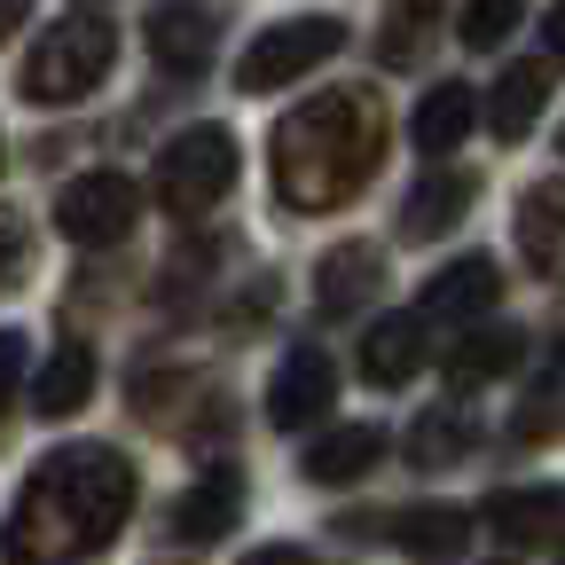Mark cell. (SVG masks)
Returning <instances> with one entry per match:
<instances>
[{
    "mask_svg": "<svg viewBox=\"0 0 565 565\" xmlns=\"http://www.w3.org/2000/svg\"><path fill=\"white\" fill-rule=\"evenodd\" d=\"M244 565H315V557H307L299 542H267V550H252Z\"/></svg>",
    "mask_w": 565,
    "mask_h": 565,
    "instance_id": "cell-27",
    "label": "cell"
},
{
    "mask_svg": "<svg viewBox=\"0 0 565 565\" xmlns=\"http://www.w3.org/2000/svg\"><path fill=\"white\" fill-rule=\"evenodd\" d=\"M24 393V330H0V416Z\"/></svg>",
    "mask_w": 565,
    "mask_h": 565,
    "instance_id": "cell-26",
    "label": "cell"
},
{
    "mask_svg": "<svg viewBox=\"0 0 565 565\" xmlns=\"http://www.w3.org/2000/svg\"><path fill=\"white\" fill-rule=\"evenodd\" d=\"M471 440H479V433H471V416H463V408H433V416H416V424H408V463H416V471L463 463Z\"/></svg>",
    "mask_w": 565,
    "mask_h": 565,
    "instance_id": "cell-22",
    "label": "cell"
},
{
    "mask_svg": "<svg viewBox=\"0 0 565 565\" xmlns=\"http://www.w3.org/2000/svg\"><path fill=\"white\" fill-rule=\"evenodd\" d=\"M424 17H440L433 0H401L393 24H385V40H377V55H385V63H416V24H424Z\"/></svg>",
    "mask_w": 565,
    "mask_h": 565,
    "instance_id": "cell-25",
    "label": "cell"
},
{
    "mask_svg": "<svg viewBox=\"0 0 565 565\" xmlns=\"http://www.w3.org/2000/svg\"><path fill=\"white\" fill-rule=\"evenodd\" d=\"M338 47H345V24H338V17H291V24H275V32H259V40L244 47L236 87H244V95H275V87L307 79L315 63H330Z\"/></svg>",
    "mask_w": 565,
    "mask_h": 565,
    "instance_id": "cell-5",
    "label": "cell"
},
{
    "mask_svg": "<svg viewBox=\"0 0 565 565\" xmlns=\"http://www.w3.org/2000/svg\"><path fill=\"white\" fill-rule=\"evenodd\" d=\"M377 282H385L377 244H330L322 267H315V307L322 315H362L377 299Z\"/></svg>",
    "mask_w": 565,
    "mask_h": 565,
    "instance_id": "cell-11",
    "label": "cell"
},
{
    "mask_svg": "<svg viewBox=\"0 0 565 565\" xmlns=\"http://www.w3.org/2000/svg\"><path fill=\"white\" fill-rule=\"evenodd\" d=\"M338 401V370H330V353L322 345H291L275 362L267 377V424L275 433H307V424H322Z\"/></svg>",
    "mask_w": 565,
    "mask_h": 565,
    "instance_id": "cell-7",
    "label": "cell"
},
{
    "mask_svg": "<svg viewBox=\"0 0 565 565\" xmlns=\"http://www.w3.org/2000/svg\"><path fill=\"white\" fill-rule=\"evenodd\" d=\"M212 47H221V0H166L150 17V55L181 79L212 63Z\"/></svg>",
    "mask_w": 565,
    "mask_h": 565,
    "instance_id": "cell-9",
    "label": "cell"
},
{
    "mask_svg": "<svg viewBox=\"0 0 565 565\" xmlns=\"http://www.w3.org/2000/svg\"><path fill=\"white\" fill-rule=\"evenodd\" d=\"M424 353H433V338H424V315H377L362 330V377L370 385H408L424 370Z\"/></svg>",
    "mask_w": 565,
    "mask_h": 565,
    "instance_id": "cell-13",
    "label": "cell"
},
{
    "mask_svg": "<svg viewBox=\"0 0 565 565\" xmlns=\"http://www.w3.org/2000/svg\"><path fill=\"white\" fill-rule=\"evenodd\" d=\"M32 282V228H24V212L0 204V299L24 291Z\"/></svg>",
    "mask_w": 565,
    "mask_h": 565,
    "instance_id": "cell-24",
    "label": "cell"
},
{
    "mask_svg": "<svg viewBox=\"0 0 565 565\" xmlns=\"http://www.w3.org/2000/svg\"><path fill=\"white\" fill-rule=\"evenodd\" d=\"M110 63H118V24L110 17H55L32 55H24V103L40 110H63V103H87L103 79H110Z\"/></svg>",
    "mask_w": 565,
    "mask_h": 565,
    "instance_id": "cell-3",
    "label": "cell"
},
{
    "mask_svg": "<svg viewBox=\"0 0 565 565\" xmlns=\"http://www.w3.org/2000/svg\"><path fill=\"white\" fill-rule=\"evenodd\" d=\"M134 463L103 440L55 448L9 503V526H0V557L9 565H71L118 542V526L134 519Z\"/></svg>",
    "mask_w": 565,
    "mask_h": 565,
    "instance_id": "cell-1",
    "label": "cell"
},
{
    "mask_svg": "<svg viewBox=\"0 0 565 565\" xmlns=\"http://www.w3.org/2000/svg\"><path fill=\"white\" fill-rule=\"evenodd\" d=\"M494 299H503V267H494L487 252H463V259L433 267V282H424L416 315H424V322H487Z\"/></svg>",
    "mask_w": 565,
    "mask_h": 565,
    "instance_id": "cell-8",
    "label": "cell"
},
{
    "mask_svg": "<svg viewBox=\"0 0 565 565\" xmlns=\"http://www.w3.org/2000/svg\"><path fill=\"white\" fill-rule=\"evenodd\" d=\"M487 526L503 542H557L565 534V487H503L487 503Z\"/></svg>",
    "mask_w": 565,
    "mask_h": 565,
    "instance_id": "cell-18",
    "label": "cell"
},
{
    "mask_svg": "<svg viewBox=\"0 0 565 565\" xmlns=\"http://www.w3.org/2000/svg\"><path fill=\"white\" fill-rule=\"evenodd\" d=\"M542 40H550V55H557V63H565V0H557V9H550V17H542Z\"/></svg>",
    "mask_w": 565,
    "mask_h": 565,
    "instance_id": "cell-28",
    "label": "cell"
},
{
    "mask_svg": "<svg viewBox=\"0 0 565 565\" xmlns=\"http://www.w3.org/2000/svg\"><path fill=\"white\" fill-rule=\"evenodd\" d=\"M471 118H479V95H471L463 79H440L433 95L416 103V126H408V134H416V150H424V158H448L456 141L471 134Z\"/></svg>",
    "mask_w": 565,
    "mask_h": 565,
    "instance_id": "cell-20",
    "label": "cell"
},
{
    "mask_svg": "<svg viewBox=\"0 0 565 565\" xmlns=\"http://www.w3.org/2000/svg\"><path fill=\"white\" fill-rule=\"evenodd\" d=\"M519 353H526V338H519V330H503V322H494V330H471V338L448 353V377H456V385L511 377V370H519Z\"/></svg>",
    "mask_w": 565,
    "mask_h": 565,
    "instance_id": "cell-21",
    "label": "cell"
},
{
    "mask_svg": "<svg viewBox=\"0 0 565 565\" xmlns=\"http://www.w3.org/2000/svg\"><path fill=\"white\" fill-rule=\"evenodd\" d=\"M519 9H526V0H463L456 40H463V47H503L511 24H519Z\"/></svg>",
    "mask_w": 565,
    "mask_h": 565,
    "instance_id": "cell-23",
    "label": "cell"
},
{
    "mask_svg": "<svg viewBox=\"0 0 565 565\" xmlns=\"http://www.w3.org/2000/svg\"><path fill=\"white\" fill-rule=\"evenodd\" d=\"M377 456H385V433H377V424H338V433H322V440L299 456V471H307L315 487H353V479H370Z\"/></svg>",
    "mask_w": 565,
    "mask_h": 565,
    "instance_id": "cell-16",
    "label": "cell"
},
{
    "mask_svg": "<svg viewBox=\"0 0 565 565\" xmlns=\"http://www.w3.org/2000/svg\"><path fill=\"white\" fill-rule=\"evenodd\" d=\"M236 189V134L228 126H181L166 150H158V204L173 221H204L212 204Z\"/></svg>",
    "mask_w": 565,
    "mask_h": 565,
    "instance_id": "cell-4",
    "label": "cell"
},
{
    "mask_svg": "<svg viewBox=\"0 0 565 565\" xmlns=\"http://www.w3.org/2000/svg\"><path fill=\"white\" fill-rule=\"evenodd\" d=\"M393 542H401L416 565H448V557H463V542H471V511H463V503H408V511H393Z\"/></svg>",
    "mask_w": 565,
    "mask_h": 565,
    "instance_id": "cell-14",
    "label": "cell"
},
{
    "mask_svg": "<svg viewBox=\"0 0 565 565\" xmlns=\"http://www.w3.org/2000/svg\"><path fill=\"white\" fill-rule=\"evenodd\" d=\"M87 401H95V345H87V338H63V345L47 353L40 385H32V408H40L47 424H63V416H79Z\"/></svg>",
    "mask_w": 565,
    "mask_h": 565,
    "instance_id": "cell-15",
    "label": "cell"
},
{
    "mask_svg": "<svg viewBox=\"0 0 565 565\" xmlns=\"http://www.w3.org/2000/svg\"><path fill=\"white\" fill-rule=\"evenodd\" d=\"M385 166V95L377 87H322L299 110H282L267 141V173L282 212H338Z\"/></svg>",
    "mask_w": 565,
    "mask_h": 565,
    "instance_id": "cell-2",
    "label": "cell"
},
{
    "mask_svg": "<svg viewBox=\"0 0 565 565\" xmlns=\"http://www.w3.org/2000/svg\"><path fill=\"white\" fill-rule=\"evenodd\" d=\"M471 196H479L471 173H424V181L408 189V204H401V236H416V244L448 236L463 212H471Z\"/></svg>",
    "mask_w": 565,
    "mask_h": 565,
    "instance_id": "cell-17",
    "label": "cell"
},
{
    "mask_svg": "<svg viewBox=\"0 0 565 565\" xmlns=\"http://www.w3.org/2000/svg\"><path fill=\"white\" fill-rule=\"evenodd\" d=\"M134 221H141V196H134V181H126L118 166H95V173H79V181H63V196H55V228L79 244V252L126 244Z\"/></svg>",
    "mask_w": 565,
    "mask_h": 565,
    "instance_id": "cell-6",
    "label": "cell"
},
{
    "mask_svg": "<svg viewBox=\"0 0 565 565\" xmlns=\"http://www.w3.org/2000/svg\"><path fill=\"white\" fill-rule=\"evenodd\" d=\"M557 150H565V126H557Z\"/></svg>",
    "mask_w": 565,
    "mask_h": 565,
    "instance_id": "cell-30",
    "label": "cell"
},
{
    "mask_svg": "<svg viewBox=\"0 0 565 565\" xmlns=\"http://www.w3.org/2000/svg\"><path fill=\"white\" fill-rule=\"evenodd\" d=\"M236 519H244V471L236 463H212L173 503V542H221Z\"/></svg>",
    "mask_w": 565,
    "mask_h": 565,
    "instance_id": "cell-10",
    "label": "cell"
},
{
    "mask_svg": "<svg viewBox=\"0 0 565 565\" xmlns=\"http://www.w3.org/2000/svg\"><path fill=\"white\" fill-rule=\"evenodd\" d=\"M542 103H550V71L542 63H511L503 79H494V95H487L494 141H526V126L542 118Z\"/></svg>",
    "mask_w": 565,
    "mask_h": 565,
    "instance_id": "cell-19",
    "label": "cell"
},
{
    "mask_svg": "<svg viewBox=\"0 0 565 565\" xmlns=\"http://www.w3.org/2000/svg\"><path fill=\"white\" fill-rule=\"evenodd\" d=\"M519 252H526L534 275L565 282V181L519 189Z\"/></svg>",
    "mask_w": 565,
    "mask_h": 565,
    "instance_id": "cell-12",
    "label": "cell"
},
{
    "mask_svg": "<svg viewBox=\"0 0 565 565\" xmlns=\"http://www.w3.org/2000/svg\"><path fill=\"white\" fill-rule=\"evenodd\" d=\"M24 17H32V0H0V40H9V32H17Z\"/></svg>",
    "mask_w": 565,
    "mask_h": 565,
    "instance_id": "cell-29",
    "label": "cell"
}]
</instances>
